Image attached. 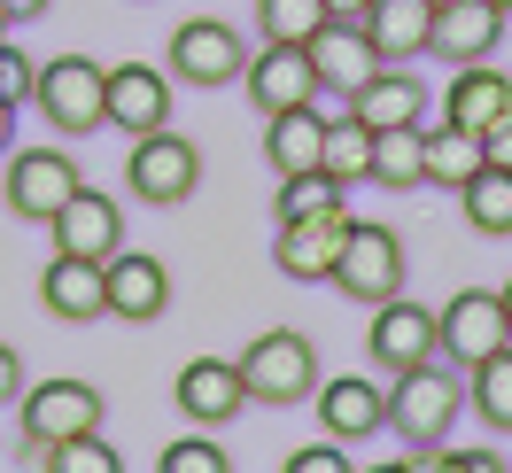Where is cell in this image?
Segmentation results:
<instances>
[{"instance_id":"cell-1","label":"cell","mask_w":512,"mask_h":473,"mask_svg":"<svg viewBox=\"0 0 512 473\" xmlns=\"http://www.w3.org/2000/svg\"><path fill=\"white\" fill-rule=\"evenodd\" d=\"M233 365L249 380V404H303V396H319V349H311L303 326H264Z\"/></svg>"},{"instance_id":"cell-2","label":"cell","mask_w":512,"mask_h":473,"mask_svg":"<svg viewBox=\"0 0 512 473\" xmlns=\"http://www.w3.org/2000/svg\"><path fill=\"white\" fill-rule=\"evenodd\" d=\"M32 101L63 140H86V132L109 125V70H101L94 55H55V63H39Z\"/></svg>"},{"instance_id":"cell-3","label":"cell","mask_w":512,"mask_h":473,"mask_svg":"<svg viewBox=\"0 0 512 473\" xmlns=\"http://www.w3.org/2000/svg\"><path fill=\"white\" fill-rule=\"evenodd\" d=\"M466 411V388H458V365H443V357H427V365H412V373H396V388H388V427L412 442H450V419Z\"/></svg>"},{"instance_id":"cell-4","label":"cell","mask_w":512,"mask_h":473,"mask_svg":"<svg viewBox=\"0 0 512 473\" xmlns=\"http://www.w3.org/2000/svg\"><path fill=\"white\" fill-rule=\"evenodd\" d=\"M16 427H24V442H32L39 458L47 450H63V442L78 435H101V388L94 380H32L24 388V404H16Z\"/></svg>"},{"instance_id":"cell-5","label":"cell","mask_w":512,"mask_h":473,"mask_svg":"<svg viewBox=\"0 0 512 473\" xmlns=\"http://www.w3.org/2000/svg\"><path fill=\"white\" fill-rule=\"evenodd\" d=\"M125 187L132 202H148V210H179V202H194V187H202V156H194L187 132H148V140H132L125 156Z\"/></svg>"},{"instance_id":"cell-6","label":"cell","mask_w":512,"mask_h":473,"mask_svg":"<svg viewBox=\"0 0 512 473\" xmlns=\"http://www.w3.org/2000/svg\"><path fill=\"white\" fill-rule=\"evenodd\" d=\"M334 287H342L350 303H365V311L396 303V295H404V233L357 218L350 225V249H342V264H334Z\"/></svg>"},{"instance_id":"cell-7","label":"cell","mask_w":512,"mask_h":473,"mask_svg":"<svg viewBox=\"0 0 512 473\" xmlns=\"http://www.w3.org/2000/svg\"><path fill=\"white\" fill-rule=\"evenodd\" d=\"M435 318H443V365H458V373H474V365H489L497 349H512L505 295H497V287H458Z\"/></svg>"},{"instance_id":"cell-8","label":"cell","mask_w":512,"mask_h":473,"mask_svg":"<svg viewBox=\"0 0 512 473\" xmlns=\"http://www.w3.org/2000/svg\"><path fill=\"white\" fill-rule=\"evenodd\" d=\"M171 78L179 86H233L241 70H249V47H241V32L233 24H218V16H194V24H179L171 32Z\"/></svg>"},{"instance_id":"cell-9","label":"cell","mask_w":512,"mask_h":473,"mask_svg":"<svg viewBox=\"0 0 512 473\" xmlns=\"http://www.w3.org/2000/svg\"><path fill=\"white\" fill-rule=\"evenodd\" d=\"M78 187H86V179H78V163H70L63 148H16V156H8V210H16V218L55 225V210H63Z\"/></svg>"},{"instance_id":"cell-10","label":"cell","mask_w":512,"mask_h":473,"mask_svg":"<svg viewBox=\"0 0 512 473\" xmlns=\"http://www.w3.org/2000/svg\"><path fill=\"white\" fill-rule=\"evenodd\" d=\"M350 202H334L319 218H288L280 225V241H272V264L288 272V280H334V264L350 249Z\"/></svg>"},{"instance_id":"cell-11","label":"cell","mask_w":512,"mask_h":473,"mask_svg":"<svg viewBox=\"0 0 512 473\" xmlns=\"http://www.w3.org/2000/svg\"><path fill=\"white\" fill-rule=\"evenodd\" d=\"M365 349H373V365H381V373H412V365H427V357H443V318L396 295V303H381V311H373Z\"/></svg>"},{"instance_id":"cell-12","label":"cell","mask_w":512,"mask_h":473,"mask_svg":"<svg viewBox=\"0 0 512 473\" xmlns=\"http://www.w3.org/2000/svg\"><path fill=\"white\" fill-rule=\"evenodd\" d=\"M47 233H55V256H78V264H109V256L125 249V210H117V202H109L101 187H78L63 210H55V225H47Z\"/></svg>"},{"instance_id":"cell-13","label":"cell","mask_w":512,"mask_h":473,"mask_svg":"<svg viewBox=\"0 0 512 473\" xmlns=\"http://www.w3.org/2000/svg\"><path fill=\"white\" fill-rule=\"evenodd\" d=\"M256 117H288V109H319V70L311 47H256V63L241 70Z\"/></svg>"},{"instance_id":"cell-14","label":"cell","mask_w":512,"mask_h":473,"mask_svg":"<svg viewBox=\"0 0 512 473\" xmlns=\"http://www.w3.org/2000/svg\"><path fill=\"white\" fill-rule=\"evenodd\" d=\"M171 70L156 63H117L109 70V125L125 132V140H148V132L171 125Z\"/></svg>"},{"instance_id":"cell-15","label":"cell","mask_w":512,"mask_h":473,"mask_svg":"<svg viewBox=\"0 0 512 473\" xmlns=\"http://www.w3.org/2000/svg\"><path fill=\"white\" fill-rule=\"evenodd\" d=\"M171 396H179V411H187L194 427H225V419H241V411H249V380H241L233 357H194Z\"/></svg>"},{"instance_id":"cell-16","label":"cell","mask_w":512,"mask_h":473,"mask_svg":"<svg viewBox=\"0 0 512 473\" xmlns=\"http://www.w3.org/2000/svg\"><path fill=\"white\" fill-rule=\"evenodd\" d=\"M311 70H319V86H334V94H357V86H373L388 63H381V47L365 39V24L326 16L319 39H311Z\"/></svg>"},{"instance_id":"cell-17","label":"cell","mask_w":512,"mask_h":473,"mask_svg":"<svg viewBox=\"0 0 512 473\" xmlns=\"http://www.w3.org/2000/svg\"><path fill=\"white\" fill-rule=\"evenodd\" d=\"M109 318H125V326H156L163 311H171V272H163L156 256H140V249H117L109 264Z\"/></svg>"},{"instance_id":"cell-18","label":"cell","mask_w":512,"mask_h":473,"mask_svg":"<svg viewBox=\"0 0 512 473\" xmlns=\"http://www.w3.org/2000/svg\"><path fill=\"white\" fill-rule=\"evenodd\" d=\"M319 427L326 442H365L388 427V388H373L365 373H342V380H319Z\"/></svg>"},{"instance_id":"cell-19","label":"cell","mask_w":512,"mask_h":473,"mask_svg":"<svg viewBox=\"0 0 512 473\" xmlns=\"http://www.w3.org/2000/svg\"><path fill=\"white\" fill-rule=\"evenodd\" d=\"M365 39L381 47L388 70H404V63H419V55H435V8H427V0H373Z\"/></svg>"},{"instance_id":"cell-20","label":"cell","mask_w":512,"mask_h":473,"mask_svg":"<svg viewBox=\"0 0 512 473\" xmlns=\"http://www.w3.org/2000/svg\"><path fill=\"white\" fill-rule=\"evenodd\" d=\"M39 303L63 318V326H94V318H109V272L78 264V256H55L47 280H39Z\"/></svg>"},{"instance_id":"cell-21","label":"cell","mask_w":512,"mask_h":473,"mask_svg":"<svg viewBox=\"0 0 512 473\" xmlns=\"http://www.w3.org/2000/svg\"><path fill=\"white\" fill-rule=\"evenodd\" d=\"M505 109H512V78L497 63H466L443 86V125H458V132H489Z\"/></svg>"},{"instance_id":"cell-22","label":"cell","mask_w":512,"mask_h":473,"mask_svg":"<svg viewBox=\"0 0 512 473\" xmlns=\"http://www.w3.org/2000/svg\"><path fill=\"white\" fill-rule=\"evenodd\" d=\"M350 117L365 132H404V125H427V86L404 78V70H381L373 86H357L350 94Z\"/></svg>"},{"instance_id":"cell-23","label":"cell","mask_w":512,"mask_h":473,"mask_svg":"<svg viewBox=\"0 0 512 473\" xmlns=\"http://www.w3.org/2000/svg\"><path fill=\"white\" fill-rule=\"evenodd\" d=\"M497 39H505V16H497L489 0H450V8H435V55H450V63H489Z\"/></svg>"},{"instance_id":"cell-24","label":"cell","mask_w":512,"mask_h":473,"mask_svg":"<svg viewBox=\"0 0 512 473\" xmlns=\"http://www.w3.org/2000/svg\"><path fill=\"white\" fill-rule=\"evenodd\" d=\"M264 156L280 179H303V171H319L326 156V117L319 109H288V117H264Z\"/></svg>"},{"instance_id":"cell-25","label":"cell","mask_w":512,"mask_h":473,"mask_svg":"<svg viewBox=\"0 0 512 473\" xmlns=\"http://www.w3.org/2000/svg\"><path fill=\"white\" fill-rule=\"evenodd\" d=\"M373 179L396 194L427 187V132L404 125V132H373Z\"/></svg>"},{"instance_id":"cell-26","label":"cell","mask_w":512,"mask_h":473,"mask_svg":"<svg viewBox=\"0 0 512 473\" xmlns=\"http://www.w3.org/2000/svg\"><path fill=\"white\" fill-rule=\"evenodd\" d=\"M326 24V0H256V39L264 47H311Z\"/></svg>"},{"instance_id":"cell-27","label":"cell","mask_w":512,"mask_h":473,"mask_svg":"<svg viewBox=\"0 0 512 473\" xmlns=\"http://www.w3.org/2000/svg\"><path fill=\"white\" fill-rule=\"evenodd\" d=\"M319 171L334 179V187L373 179V132L357 125V117H334V125H326V156H319Z\"/></svg>"},{"instance_id":"cell-28","label":"cell","mask_w":512,"mask_h":473,"mask_svg":"<svg viewBox=\"0 0 512 473\" xmlns=\"http://www.w3.org/2000/svg\"><path fill=\"white\" fill-rule=\"evenodd\" d=\"M481 132H458V125H443V132H427V187H466L481 171Z\"/></svg>"},{"instance_id":"cell-29","label":"cell","mask_w":512,"mask_h":473,"mask_svg":"<svg viewBox=\"0 0 512 473\" xmlns=\"http://www.w3.org/2000/svg\"><path fill=\"white\" fill-rule=\"evenodd\" d=\"M458 194H466V218H474V233H497V241L512 233V171L481 163V171H474Z\"/></svg>"},{"instance_id":"cell-30","label":"cell","mask_w":512,"mask_h":473,"mask_svg":"<svg viewBox=\"0 0 512 473\" xmlns=\"http://www.w3.org/2000/svg\"><path fill=\"white\" fill-rule=\"evenodd\" d=\"M466 404H474L497 435H512V349H497L489 365H474V373H466Z\"/></svg>"},{"instance_id":"cell-31","label":"cell","mask_w":512,"mask_h":473,"mask_svg":"<svg viewBox=\"0 0 512 473\" xmlns=\"http://www.w3.org/2000/svg\"><path fill=\"white\" fill-rule=\"evenodd\" d=\"M342 202V187L326 179V171H303V179H280V225L288 218H319V210H334Z\"/></svg>"},{"instance_id":"cell-32","label":"cell","mask_w":512,"mask_h":473,"mask_svg":"<svg viewBox=\"0 0 512 473\" xmlns=\"http://www.w3.org/2000/svg\"><path fill=\"white\" fill-rule=\"evenodd\" d=\"M156 473H233V458H225L218 442H210V427L202 435H179L171 450L156 458Z\"/></svg>"},{"instance_id":"cell-33","label":"cell","mask_w":512,"mask_h":473,"mask_svg":"<svg viewBox=\"0 0 512 473\" xmlns=\"http://www.w3.org/2000/svg\"><path fill=\"white\" fill-rule=\"evenodd\" d=\"M47 473H125V458L101 435H78V442H63V450H47Z\"/></svg>"},{"instance_id":"cell-34","label":"cell","mask_w":512,"mask_h":473,"mask_svg":"<svg viewBox=\"0 0 512 473\" xmlns=\"http://www.w3.org/2000/svg\"><path fill=\"white\" fill-rule=\"evenodd\" d=\"M388 473H474V466H466V450H450V442H419V450H404Z\"/></svg>"},{"instance_id":"cell-35","label":"cell","mask_w":512,"mask_h":473,"mask_svg":"<svg viewBox=\"0 0 512 473\" xmlns=\"http://www.w3.org/2000/svg\"><path fill=\"white\" fill-rule=\"evenodd\" d=\"M280 473H357V466H350V442H311V450H295Z\"/></svg>"},{"instance_id":"cell-36","label":"cell","mask_w":512,"mask_h":473,"mask_svg":"<svg viewBox=\"0 0 512 473\" xmlns=\"http://www.w3.org/2000/svg\"><path fill=\"white\" fill-rule=\"evenodd\" d=\"M32 86H39V63L24 55V47H0V94H8V101H24Z\"/></svg>"},{"instance_id":"cell-37","label":"cell","mask_w":512,"mask_h":473,"mask_svg":"<svg viewBox=\"0 0 512 473\" xmlns=\"http://www.w3.org/2000/svg\"><path fill=\"white\" fill-rule=\"evenodd\" d=\"M24 357H16V342H0V404H24Z\"/></svg>"},{"instance_id":"cell-38","label":"cell","mask_w":512,"mask_h":473,"mask_svg":"<svg viewBox=\"0 0 512 473\" xmlns=\"http://www.w3.org/2000/svg\"><path fill=\"white\" fill-rule=\"evenodd\" d=\"M481 156L497 163V171H512V109H505V117H497L489 132H481Z\"/></svg>"},{"instance_id":"cell-39","label":"cell","mask_w":512,"mask_h":473,"mask_svg":"<svg viewBox=\"0 0 512 473\" xmlns=\"http://www.w3.org/2000/svg\"><path fill=\"white\" fill-rule=\"evenodd\" d=\"M0 16L8 24H32V16H47V0H0Z\"/></svg>"},{"instance_id":"cell-40","label":"cell","mask_w":512,"mask_h":473,"mask_svg":"<svg viewBox=\"0 0 512 473\" xmlns=\"http://www.w3.org/2000/svg\"><path fill=\"white\" fill-rule=\"evenodd\" d=\"M326 16H342V24H365V16H373V0H326Z\"/></svg>"},{"instance_id":"cell-41","label":"cell","mask_w":512,"mask_h":473,"mask_svg":"<svg viewBox=\"0 0 512 473\" xmlns=\"http://www.w3.org/2000/svg\"><path fill=\"white\" fill-rule=\"evenodd\" d=\"M466 466L474 473H505V458H497V450H466Z\"/></svg>"},{"instance_id":"cell-42","label":"cell","mask_w":512,"mask_h":473,"mask_svg":"<svg viewBox=\"0 0 512 473\" xmlns=\"http://www.w3.org/2000/svg\"><path fill=\"white\" fill-rule=\"evenodd\" d=\"M8 140H16V101L0 94V148H8Z\"/></svg>"},{"instance_id":"cell-43","label":"cell","mask_w":512,"mask_h":473,"mask_svg":"<svg viewBox=\"0 0 512 473\" xmlns=\"http://www.w3.org/2000/svg\"><path fill=\"white\" fill-rule=\"evenodd\" d=\"M497 295H505V326H512V280H505V287H497Z\"/></svg>"},{"instance_id":"cell-44","label":"cell","mask_w":512,"mask_h":473,"mask_svg":"<svg viewBox=\"0 0 512 473\" xmlns=\"http://www.w3.org/2000/svg\"><path fill=\"white\" fill-rule=\"evenodd\" d=\"M489 8H497V16H512V0H489Z\"/></svg>"},{"instance_id":"cell-45","label":"cell","mask_w":512,"mask_h":473,"mask_svg":"<svg viewBox=\"0 0 512 473\" xmlns=\"http://www.w3.org/2000/svg\"><path fill=\"white\" fill-rule=\"evenodd\" d=\"M0 39H8V16H0Z\"/></svg>"},{"instance_id":"cell-46","label":"cell","mask_w":512,"mask_h":473,"mask_svg":"<svg viewBox=\"0 0 512 473\" xmlns=\"http://www.w3.org/2000/svg\"><path fill=\"white\" fill-rule=\"evenodd\" d=\"M427 8H450V0H427Z\"/></svg>"},{"instance_id":"cell-47","label":"cell","mask_w":512,"mask_h":473,"mask_svg":"<svg viewBox=\"0 0 512 473\" xmlns=\"http://www.w3.org/2000/svg\"><path fill=\"white\" fill-rule=\"evenodd\" d=\"M373 473H388V466H373Z\"/></svg>"},{"instance_id":"cell-48","label":"cell","mask_w":512,"mask_h":473,"mask_svg":"<svg viewBox=\"0 0 512 473\" xmlns=\"http://www.w3.org/2000/svg\"><path fill=\"white\" fill-rule=\"evenodd\" d=\"M0 47H8V39H0Z\"/></svg>"}]
</instances>
